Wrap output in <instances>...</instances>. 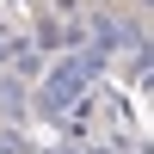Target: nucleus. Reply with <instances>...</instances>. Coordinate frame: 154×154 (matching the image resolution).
Segmentation results:
<instances>
[{"instance_id": "nucleus-1", "label": "nucleus", "mask_w": 154, "mask_h": 154, "mask_svg": "<svg viewBox=\"0 0 154 154\" xmlns=\"http://www.w3.org/2000/svg\"><path fill=\"white\" fill-rule=\"evenodd\" d=\"M93 68H99V56H74V62H62V68L43 80V111H68L74 99H80V86L93 80Z\"/></svg>"}]
</instances>
